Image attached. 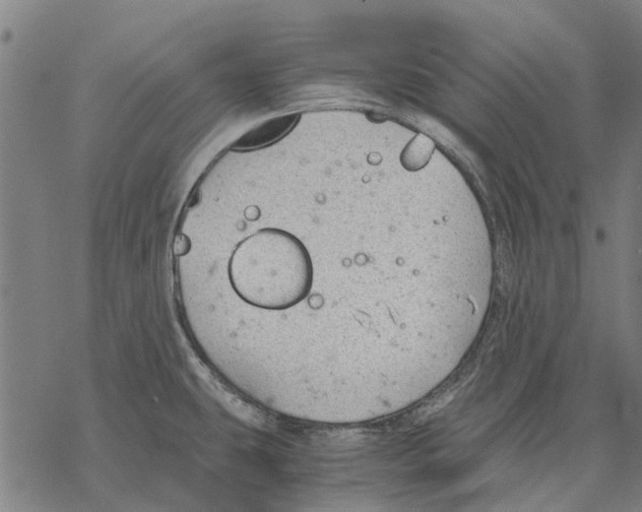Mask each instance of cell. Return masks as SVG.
<instances>
[{
	"label": "cell",
	"mask_w": 642,
	"mask_h": 512,
	"mask_svg": "<svg viewBox=\"0 0 642 512\" xmlns=\"http://www.w3.org/2000/svg\"><path fill=\"white\" fill-rule=\"evenodd\" d=\"M300 114H288L272 118L243 135L232 147L233 150L248 151L260 149L284 138L296 126Z\"/></svg>",
	"instance_id": "obj_2"
},
{
	"label": "cell",
	"mask_w": 642,
	"mask_h": 512,
	"mask_svg": "<svg viewBox=\"0 0 642 512\" xmlns=\"http://www.w3.org/2000/svg\"><path fill=\"white\" fill-rule=\"evenodd\" d=\"M230 284L245 303L281 311L311 292L313 264L306 246L293 234L260 230L241 241L228 266Z\"/></svg>",
	"instance_id": "obj_1"
},
{
	"label": "cell",
	"mask_w": 642,
	"mask_h": 512,
	"mask_svg": "<svg viewBox=\"0 0 642 512\" xmlns=\"http://www.w3.org/2000/svg\"><path fill=\"white\" fill-rule=\"evenodd\" d=\"M433 143L426 137H416L403 151L401 162L411 171L423 168L433 153Z\"/></svg>",
	"instance_id": "obj_3"
}]
</instances>
